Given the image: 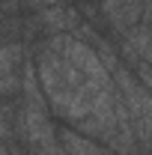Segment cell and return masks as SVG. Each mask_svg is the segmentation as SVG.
I'll return each instance as SVG.
<instances>
[{"label":"cell","mask_w":152,"mask_h":155,"mask_svg":"<svg viewBox=\"0 0 152 155\" xmlns=\"http://www.w3.org/2000/svg\"><path fill=\"white\" fill-rule=\"evenodd\" d=\"M21 69H24V48L15 42L0 45V93L21 90Z\"/></svg>","instance_id":"cell-1"},{"label":"cell","mask_w":152,"mask_h":155,"mask_svg":"<svg viewBox=\"0 0 152 155\" xmlns=\"http://www.w3.org/2000/svg\"><path fill=\"white\" fill-rule=\"evenodd\" d=\"M101 6L119 33H125L137 21H146V0H101Z\"/></svg>","instance_id":"cell-2"},{"label":"cell","mask_w":152,"mask_h":155,"mask_svg":"<svg viewBox=\"0 0 152 155\" xmlns=\"http://www.w3.org/2000/svg\"><path fill=\"white\" fill-rule=\"evenodd\" d=\"M122 39H125L122 48L128 54V63H134L137 69L149 66V27H146V21H137L134 27H128L122 33Z\"/></svg>","instance_id":"cell-3"},{"label":"cell","mask_w":152,"mask_h":155,"mask_svg":"<svg viewBox=\"0 0 152 155\" xmlns=\"http://www.w3.org/2000/svg\"><path fill=\"white\" fill-rule=\"evenodd\" d=\"M57 140H60V149L66 155H114L111 149H104L101 143H95L93 137L81 134V131H72V128H60Z\"/></svg>","instance_id":"cell-4"},{"label":"cell","mask_w":152,"mask_h":155,"mask_svg":"<svg viewBox=\"0 0 152 155\" xmlns=\"http://www.w3.org/2000/svg\"><path fill=\"white\" fill-rule=\"evenodd\" d=\"M39 18L42 24L57 36V33H66V30H75L81 27V18H78V12L72 6H66V3H57V6H45V9H39Z\"/></svg>","instance_id":"cell-5"},{"label":"cell","mask_w":152,"mask_h":155,"mask_svg":"<svg viewBox=\"0 0 152 155\" xmlns=\"http://www.w3.org/2000/svg\"><path fill=\"white\" fill-rule=\"evenodd\" d=\"M30 155H66L60 149L57 140H51V143H39V146H30Z\"/></svg>","instance_id":"cell-6"},{"label":"cell","mask_w":152,"mask_h":155,"mask_svg":"<svg viewBox=\"0 0 152 155\" xmlns=\"http://www.w3.org/2000/svg\"><path fill=\"white\" fill-rule=\"evenodd\" d=\"M9 134H12V125H9V119H6L3 107H0V143H3V140H6Z\"/></svg>","instance_id":"cell-7"},{"label":"cell","mask_w":152,"mask_h":155,"mask_svg":"<svg viewBox=\"0 0 152 155\" xmlns=\"http://www.w3.org/2000/svg\"><path fill=\"white\" fill-rule=\"evenodd\" d=\"M0 155H15V152H12V149H9L6 143H0Z\"/></svg>","instance_id":"cell-8"}]
</instances>
